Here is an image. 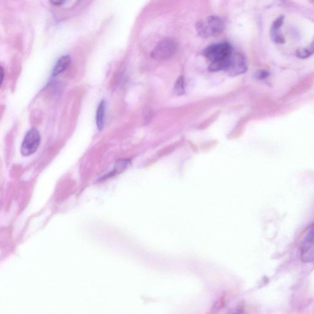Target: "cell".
<instances>
[{
  "instance_id": "6da1fadb",
  "label": "cell",
  "mask_w": 314,
  "mask_h": 314,
  "mask_svg": "<svg viewBox=\"0 0 314 314\" xmlns=\"http://www.w3.org/2000/svg\"><path fill=\"white\" fill-rule=\"evenodd\" d=\"M225 27L224 21L217 16H209L199 21L196 25L198 35L205 38L220 34L224 30Z\"/></svg>"
},
{
  "instance_id": "7a4b0ae2",
  "label": "cell",
  "mask_w": 314,
  "mask_h": 314,
  "mask_svg": "<svg viewBox=\"0 0 314 314\" xmlns=\"http://www.w3.org/2000/svg\"><path fill=\"white\" fill-rule=\"evenodd\" d=\"M233 53L231 45L228 42H220L209 45L204 50V56L212 62H225Z\"/></svg>"
},
{
  "instance_id": "3957f363",
  "label": "cell",
  "mask_w": 314,
  "mask_h": 314,
  "mask_svg": "<svg viewBox=\"0 0 314 314\" xmlns=\"http://www.w3.org/2000/svg\"><path fill=\"white\" fill-rule=\"evenodd\" d=\"M177 46L178 44L176 41L171 38H165L156 45L151 56L158 61L170 59L176 53Z\"/></svg>"
},
{
  "instance_id": "277c9868",
  "label": "cell",
  "mask_w": 314,
  "mask_h": 314,
  "mask_svg": "<svg viewBox=\"0 0 314 314\" xmlns=\"http://www.w3.org/2000/svg\"><path fill=\"white\" fill-rule=\"evenodd\" d=\"M41 135L35 128L30 129L24 137L21 148V154L25 157L33 154L40 145Z\"/></svg>"
},
{
  "instance_id": "5b68a950",
  "label": "cell",
  "mask_w": 314,
  "mask_h": 314,
  "mask_svg": "<svg viewBox=\"0 0 314 314\" xmlns=\"http://www.w3.org/2000/svg\"><path fill=\"white\" fill-rule=\"evenodd\" d=\"M248 65L245 57L241 54L232 53L230 57L225 71L229 75L235 76L246 73Z\"/></svg>"
},
{
  "instance_id": "8992f818",
  "label": "cell",
  "mask_w": 314,
  "mask_h": 314,
  "mask_svg": "<svg viewBox=\"0 0 314 314\" xmlns=\"http://www.w3.org/2000/svg\"><path fill=\"white\" fill-rule=\"evenodd\" d=\"M301 255L304 261L314 260V224L302 244Z\"/></svg>"
},
{
  "instance_id": "52a82bcc",
  "label": "cell",
  "mask_w": 314,
  "mask_h": 314,
  "mask_svg": "<svg viewBox=\"0 0 314 314\" xmlns=\"http://www.w3.org/2000/svg\"><path fill=\"white\" fill-rule=\"evenodd\" d=\"M284 17L279 16V18L275 19L273 22L272 28H271V37L272 42L276 44H284L285 42V39L284 36L279 32V28L282 27L283 22H284Z\"/></svg>"
},
{
  "instance_id": "ba28073f",
  "label": "cell",
  "mask_w": 314,
  "mask_h": 314,
  "mask_svg": "<svg viewBox=\"0 0 314 314\" xmlns=\"http://www.w3.org/2000/svg\"><path fill=\"white\" fill-rule=\"evenodd\" d=\"M71 63V59L70 56H63L61 57L57 62L55 65L53 71H52V76H56L65 71L69 68Z\"/></svg>"
},
{
  "instance_id": "9c48e42d",
  "label": "cell",
  "mask_w": 314,
  "mask_h": 314,
  "mask_svg": "<svg viewBox=\"0 0 314 314\" xmlns=\"http://www.w3.org/2000/svg\"><path fill=\"white\" fill-rule=\"evenodd\" d=\"M105 114H106V102L105 100H102L98 105L97 114H96V123L100 131H102L104 128Z\"/></svg>"
},
{
  "instance_id": "30bf717a",
  "label": "cell",
  "mask_w": 314,
  "mask_h": 314,
  "mask_svg": "<svg viewBox=\"0 0 314 314\" xmlns=\"http://www.w3.org/2000/svg\"><path fill=\"white\" fill-rule=\"evenodd\" d=\"M130 164L131 162L129 161V160H119L116 162V165H115L113 171L110 172L108 175H107V176L105 177H109L110 176H115V175L121 173V172L124 171L127 168V167H128Z\"/></svg>"
},
{
  "instance_id": "8fae6325",
  "label": "cell",
  "mask_w": 314,
  "mask_h": 314,
  "mask_svg": "<svg viewBox=\"0 0 314 314\" xmlns=\"http://www.w3.org/2000/svg\"><path fill=\"white\" fill-rule=\"evenodd\" d=\"M314 54V41L310 45L306 47L299 49L296 51V56L299 59H306L309 58Z\"/></svg>"
},
{
  "instance_id": "7c38bea8",
  "label": "cell",
  "mask_w": 314,
  "mask_h": 314,
  "mask_svg": "<svg viewBox=\"0 0 314 314\" xmlns=\"http://www.w3.org/2000/svg\"><path fill=\"white\" fill-rule=\"evenodd\" d=\"M174 92L177 95H181L185 92L183 77H180L178 80H177L174 85Z\"/></svg>"
},
{
  "instance_id": "4fadbf2b",
  "label": "cell",
  "mask_w": 314,
  "mask_h": 314,
  "mask_svg": "<svg viewBox=\"0 0 314 314\" xmlns=\"http://www.w3.org/2000/svg\"><path fill=\"white\" fill-rule=\"evenodd\" d=\"M269 73L267 71H258L256 74V78L259 79V80H263V79L268 78L269 76Z\"/></svg>"
},
{
  "instance_id": "5bb4252c",
  "label": "cell",
  "mask_w": 314,
  "mask_h": 314,
  "mask_svg": "<svg viewBox=\"0 0 314 314\" xmlns=\"http://www.w3.org/2000/svg\"><path fill=\"white\" fill-rule=\"evenodd\" d=\"M50 3L55 6H61L65 0H49Z\"/></svg>"
},
{
  "instance_id": "9a60e30c",
  "label": "cell",
  "mask_w": 314,
  "mask_h": 314,
  "mask_svg": "<svg viewBox=\"0 0 314 314\" xmlns=\"http://www.w3.org/2000/svg\"><path fill=\"white\" fill-rule=\"evenodd\" d=\"M3 77H4L3 69L1 67V80H0V81H1V84H2V83H3Z\"/></svg>"
}]
</instances>
